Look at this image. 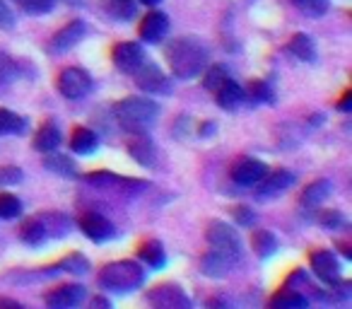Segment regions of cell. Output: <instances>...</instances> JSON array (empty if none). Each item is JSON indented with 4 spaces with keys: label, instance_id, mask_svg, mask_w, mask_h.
Wrapping results in <instances>:
<instances>
[{
    "label": "cell",
    "instance_id": "d6986e66",
    "mask_svg": "<svg viewBox=\"0 0 352 309\" xmlns=\"http://www.w3.org/2000/svg\"><path fill=\"white\" fill-rule=\"evenodd\" d=\"M99 147V136L89 128H75L73 138H70V150L78 155H89Z\"/></svg>",
    "mask_w": 352,
    "mask_h": 309
},
{
    "label": "cell",
    "instance_id": "44dd1931",
    "mask_svg": "<svg viewBox=\"0 0 352 309\" xmlns=\"http://www.w3.org/2000/svg\"><path fill=\"white\" fill-rule=\"evenodd\" d=\"M287 51L289 54H294V58L304 61V63L316 61V46H314V41L309 34H294L287 44Z\"/></svg>",
    "mask_w": 352,
    "mask_h": 309
},
{
    "label": "cell",
    "instance_id": "74e56055",
    "mask_svg": "<svg viewBox=\"0 0 352 309\" xmlns=\"http://www.w3.org/2000/svg\"><path fill=\"white\" fill-rule=\"evenodd\" d=\"M20 3L32 15H44V12H49L56 6V0H20Z\"/></svg>",
    "mask_w": 352,
    "mask_h": 309
},
{
    "label": "cell",
    "instance_id": "cb8c5ba5",
    "mask_svg": "<svg viewBox=\"0 0 352 309\" xmlns=\"http://www.w3.org/2000/svg\"><path fill=\"white\" fill-rule=\"evenodd\" d=\"M87 182L94 187H128V189H145V182H131V179H121L111 172H92L87 174Z\"/></svg>",
    "mask_w": 352,
    "mask_h": 309
},
{
    "label": "cell",
    "instance_id": "f546056e",
    "mask_svg": "<svg viewBox=\"0 0 352 309\" xmlns=\"http://www.w3.org/2000/svg\"><path fill=\"white\" fill-rule=\"evenodd\" d=\"M39 217H41V222H44V227H46L49 235H56V237L68 235V227H70L68 217L58 215V213H41Z\"/></svg>",
    "mask_w": 352,
    "mask_h": 309
},
{
    "label": "cell",
    "instance_id": "f1b7e54d",
    "mask_svg": "<svg viewBox=\"0 0 352 309\" xmlns=\"http://www.w3.org/2000/svg\"><path fill=\"white\" fill-rule=\"evenodd\" d=\"M251 244H254V251L261 256V259H268L270 254H275V251H278V239H275L268 230L254 232V237H251Z\"/></svg>",
    "mask_w": 352,
    "mask_h": 309
},
{
    "label": "cell",
    "instance_id": "277c9868",
    "mask_svg": "<svg viewBox=\"0 0 352 309\" xmlns=\"http://www.w3.org/2000/svg\"><path fill=\"white\" fill-rule=\"evenodd\" d=\"M239 259H241L239 251L210 246V251L201 259V270L208 275V278H225V275L232 270V266H234Z\"/></svg>",
    "mask_w": 352,
    "mask_h": 309
},
{
    "label": "cell",
    "instance_id": "52a82bcc",
    "mask_svg": "<svg viewBox=\"0 0 352 309\" xmlns=\"http://www.w3.org/2000/svg\"><path fill=\"white\" fill-rule=\"evenodd\" d=\"M126 145L138 164H142V167H155L157 164V147H155V142L150 140L147 131H131L128 133Z\"/></svg>",
    "mask_w": 352,
    "mask_h": 309
},
{
    "label": "cell",
    "instance_id": "6da1fadb",
    "mask_svg": "<svg viewBox=\"0 0 352 309\" xmlns=\"http://www.w3.org/2000/svg\"><path fill=\"white\" fill-rule=\"evenodd\" d=\"M166 61H169V68L176 78L191 80L206 68L208 51L193 36H182L166 46Z\"/></svg>",
    "mask_w": 352,
    "mask_h": 309
},
{
    "label": "cell",
    "instance_id": "4316f807",
    "mask_svg": "<svg viewBox=\"0 0 352 309\" xmlns=\"http://www.w3.org/2000/svg\"><path fill=\"white\" fill-rule=\"evenodd\" d=\"M307 304H309V299L304 297L297 288L294 290H280V292L270 299V307H275V309H294V307H307Z\"/></svg>",
    "mask_w": 352,
    "mask_h": 309
},
{
    "label": "cell",
    "instance_id": "d590c367",
    "mask_svg": "<svg viewBox=\"0 0 352 309\" xmlns=\"http://www.w3.org/2000/svg\"><path fill=\"white\" fill-rule=\"evenodd\" d=\"M227 80H230V73H227L225 65H215V68L208 70V75H206V87L210 89V92H215V89L220 87L222 83H227Z\"/></svg>",
    "mask_w": 352,
    "mask_h": 309
},
{
    "label": "cell",
    "instance_id": "3957f363",
    "mask_svg": "<svg viewBox=\"0 0 352 309\" xmlns=\"http://www.w3.org/2000/svg\"><path fill=\"white\" fill-rule=\"evenodd\" d=\"M142 268L135 261H113L107 264L99 273V285L113 292H131L142 285Z\"/></svg>",
    "mask_w": 352,
    "mask_h": 309
},
{
    "label": "cell",
    "instance_id": "4fadbf2b",
    "mask_svg": "<svg viewBox=\"0 0 352 309\" xmlns=\"http://www.w3.org/2000/svg\"><path fill=\"white\" fill-rule=\"evenodd\" d=\"M135 73V85L140 89H145V92H169V80L164 78V73H162L157 65H145L142 63L140 68L133 70Z\"/></svg>",
    "mask_w": 352,
    "mask_h": 309
},
{
    "label": "cell",
    "instance_id": "ab89813d",
    "mask_svg": "<svg viewBox=\"0 0 352 309\" xmlns=\"http://www.w3.org/2000/svg\"><path fill=\"white\" fill-rule=\"evenodd\" d=\"M318 222H321L323 227H331V230H336V227L342 225V215L338 211H321V213H318Z\"/></svg>",
    "mask_w": 352,
    "mask_h": 309
},
{
    "label": "cell",
    "instance_id": "484cf974",
    "mask_svg": "<svg viewBox=\"0 0 352 309\" xmlns=\"http://www.w3.org/2000/svg\"><path fill=\"white\" fill-rule=\"evenodd\" d=\"M138 256H140L145 264H150L152 268H160V266H164V246L160 244L157 239H147L142 242L140 246H138Z\"/></svg>",
    "mask_w": 352,
    "mask_h": 309
},
{
    "label": "cell",
    "instance_id": "ac0fdd59",
    "mask_svg": "<svg viewBox=\"0 0 352 309\" xmlns=\"http://www.w3.org/2000/svg\"><path fill=\"white\" fill-rule=\"evenodd\" d=\"M215 102L220 104L222 109H234L244 102V89L230 78L227 83H222L220 87L215 89Z\"/></svg>",
    "mask_w": 352,
    "mask_h": 309
},
{
    "label": "cell",
    "instance_id": "e575fe53",
    "mask_svg": "<svg viewBox=\"0 0 352 309\" xmlns=\"http://www.w3.org/2000/svg\"><path fill=\"white\" fill-rule=\"evenodd\" d=\"M294 6L309 17H321L328 10V0H294Z\"/></svg>",
    "mask_w": 352,
    "mask_h": 309
},
{
    "label": "cell",
    "instance_id": "83f0119b",
    "mask_svg": "<svg viewBox=\"0 0 352 309\" xmlns=\"http://www.w3.org/2000/svg\"><path fill=\"white\" fill-rule=\"evenodd\" d=\"M27 121L25 116L10 111V109H0V136H15V133H25Z\"/></svg>",
    "mask_w": 352,
    "mask_h": 309
},
{
    "label": "cell",
    "instance_id": "2e32d148",
    "mask_svg": "<svg viewBox=\"0 0 352 309\" xmlns=\"http://www.w3.org/2000/svg\"><path fill=\"white\" fill-rule=\"evenodd\" d=\"M166 30H169V17H166L164 12L155 10V12H147V15L142 17L138 34H140L142 41H150V44H155V41H160L162 36L166 34Z\"/></svg>",
    "mask_w": 352,
    "mask_h": 309
},
{
    "label": "cell",
    "instance_id": "b9f144b4",
    "mask_svg": "<svg viewBox=\"0 0 352 309\" xmlns=\"http://www.w3.org/2000/svg\"><path fill=\"white\" fill-rule=\"evenodd\" d=\"M234 217L239 225H251V222L256 220V213L246 206H239V208H234Z\"/></svg>",
    "mask_w": 352,
    "mask_h": 309
},
{
    "label": "cell",
    "instance_id": "d4e9b609",
    "mask_svg": "<svg viewBox=\"0 0 352 309\" xmlns=\"http://www.w3.org/2000/svg\"><path fill=\"white\" fill-rule=\"evenodd\" d=\"M20 237H22V242H25V244L36 246V244H41L46 237H49V232H46L41 217L36 215V217H30V220H25V225L20 227Z\"/></svg>",
    "mask_w": 352,
    "mask_h": 309
},
{
    "label": "cell",
    "instance_id": "5b68a950",
    "mask_svg": "<svg viewBox=\"0 0 352 309\" xmlns=\"http://www.w3.org/2000/svg\"><path fill=\"white\" fill-rule=\"evenodd\" d=\"M58 89L68 99H82L85 94L92 92V78L82 68H65L58 75Z\"/></svg>",
    "mask_w": 352,
    "mask_h": 309
},
{
    "label": "cell",
    "instance_id": "60d3db41",
    "mask_svg": "<svg viewBox=\"0 0 352 309\" xmlns=\"http://www.w3.org/2000/svg\"><path fill=\"white\" fill-rule=\"evenodd\" d=\"M12 25H15V15H12V10L8 8L6 0H0V27H3V30H10Z\"/></svg>",
    "mask_w": 352,
    "mask_h": 309
},
{
    "label": "cell",
    "instance_id": "7402d4cb",
    "mask_svg": "<svg viewBox=\"0 0 352 309\" xmlns=\"http://www.w3.org/2000/svg\"><path fill=\"white\" fill-rule=\"evenodd\" d=\"M44 167L51 169L54 174H58V177H75L78 174V167H75V162L68 158V155H56L54 150L51 152H44Z\"/></svg>",
    "mask_w": 352,
    "mask_h": 309
},
{
    "label": "cell",
    "instance_id": "836d02e7",
    "mask_svg": "<svg viewBox=\"0 0 352 309\" xmlns=\"http://www.w3.org/2000/svg\"><path fill=\"white\" fill-rule=\"evenodd\" d=\"M58 268L68 270V273H75V275H85L89 270V261L85 259L82 254H70L68 259L60 261Z\"/></svg>",
    "mask_w": 352,
    "mask_h": 309
},
{
    "label": "cell",
    "instance_id": "30bf717a",
    "mask_svg": "<svg viewBox=\"0 0 352 309\" xmlns=\"http://www.w3.org/2000/svg\"><path fill=\"white\" fill-rule=\"evenodd\" d=\"M113 65H116L118 70H123V73H133L135 68H140L142 63H145V51L140 49V44H131V41H126V44H116L113 46Z\"/></svg>",
    "mask_w": 352,
    "mask_h": 309
},
{
    "label": "cell",
    "instance_id": "5bb4252c",
    "mask_svg": "<svg viewBox=\"0 0 352 309\" xmlns=\"http://www.w3.org/2000/svg\"><path fill=\"white\" fill-rule=\"evenodd\" d=\"M85 36V22L82 20H73L63 27L60 32H56L54 39H51V54H63V51L73 49L80 39Z\"/></svg>",
    "mask_w": 352,
    "mask_h": 309
},
{
    "label": "cell",
    "instance_id": "8992f818",
    "mask_svg": "<svg viewBox=\"0 0 352 309\" xmlns=\"http://www.w3.org/2000/svg\"><path fill=\"white\" fill-rule=\"evenodd\" d=\"M147 302L157 309H188L191 307V299L184 295L182 288H176V285H157L147 292Z\"/></svg>",
    "mask_w": 352,
    "mask_h": 309
},
{
    "label": "cell",
    "instance_id": "9a60e30c",
    "mask_svg": "<svg viewBox=\"0 0 352 309\" xmlns=\"http://www.w3.org/2000/svg\"><path fill=\"white\" fill-rule=\"evenodd\" d=\"M265 174H268V167H265L261 160H241V162L232 169V179H234L239 187H254Z\"/></svg>",
    "mask_w": 352,
    "mask_h": 309
},
{
    "label": "cell",
    "instance_id": "8d00e7d4",
    "mask_svg": "<svg viewBox=\"0 0 352 309\" xmlns=\"http://www.w3.org/2000/svg\"><path fill=\"white\" fill-rule=\"evenodd\" d=\"M20 75V65L6 54H0V83H12Z\"/></svg>",
    "mask_w": 352,
    "mask_h": 309
},
{
    "label": "cell",
    "instance_id": "7bdbcfd3",
    "mask_svg": "<svg viewBox=\"0 0 352 309\" xmlns=\"http://www.w3.org/2000/svg\"><path fill=\"white\" fill-rule=\"evenodd\" d=\"M350 107H352V92L347 89V92L342 94L340 102H338V109H340V111H350Z\"/></svg>",
    "mask_w": 352,
    "mask_h": 309
},
{
    "label": "cell",
    "instance_id": "7c38bea8",
    "mask_svg": "<svg viewBox=\"0 0 352 309\" xmlns=\"http://www.w3.org/2000/svg\"><path fill=\"white\" fill-rule=\"evenodd\" d=\"M309 261H311L314 273L321 280H326V283H336V280L340 278V264H338V259L333 256V251L316 249L309 254Z\"/></svg>",
    "mask_w": 352,
    "mask_h": 309
},
{
    "label": "cell",
    "instance_id": "bcb514c9",
    "mask_svg": "<svg viewBox=\"0 0 352 309\" xmlns=\"http://www.w3.org/2000/svg\"><path fill=\"white\" fill-rule=\"evenodd\" d=\"M142 6H157V3H160V0H140Z\"/></svg>",
    "mask_w": 352,
    "mask_h": 309
},
{
    "label": "cell",
    "instance_id": "ffe728a7",
    "mask_svg": "<svg viewBox=\"0 0 352 309\" xmlns=\"http://www.w3.org/2000/svg\"><path fill=\"white\" fill-rule=\"evenodd\" d=\"M333 193V184L328 182V179H318V182H314V184H309L307 189H304V193H302V206H307V208H314V206H318V203H323L328 196Z\"/></svg>",
    "mask_w": 352,
    "mask_h": 309
},
{
    "label": "cell",
    "instance_id": "f6af8a7d",
    "mask_svg": "<svg viewBox=\"0 0 352 309\" xmlns=\"http://www.w3.org/2000/svg\"><path fill=\"white\" fill-rule=\"evenodd\" d=\"M92 307H109V299H104V297L92 299Z\"/></svg>",
    "mask_w": 352,
    "mask_h": 309
},
{
    "label": "cell",
    "instance_id": "1f68e13d",
    "mask_svg": "<svg viewBox=\"0 0 352 309\" xmlns=\"http://www.w3.org/2000/svg\"><path fill=\"white\" fill-rule=\"evenodd\" d=\"M22 213V203L12 193H0V217L3 220H12Z\"/></svg>",
    "mask_w": 352,
    "mask_h": 309
},
{
    "label": "cell",
    "instance_id": "4dcf8cb0",
    "mask_svg": "<svg viewBox=\"0 0 352 309\" xmlns=\"http://www.w3.org/2000/svg\"><path fill=\"white\" fill-rule=\"evenodd\" d=\"M107 10L116 20H131L135 15V0H109Z\"/></svg>",
    "mask_w": 352,
    "mask_h": 309
},
{
    "label": "cell",
    "instance_id": "ba28073f",
    "mask_svg": "<svg viewBox=\"0 0 352 309\" xmlns=\"http://www.w3.org/2000/svg\"><path fill=\"white\" fill-rule=\"evenodd\" d=\"M85 299V288L75 283H65L58 285V288L49 290L44 297V302L49 304L51 309H65V307H75Z\"/></svg>",
    "mask_w": 352,
    "mask_h": 309
},
{
    "label": "cell",
    "instance_id": "603a6c76",
    "mask_svg": "<svg viewBox=\"0 0 352 309\" xmlns=\"http://www.w3.org/2000/svg\"><path fill=\"white\" fill-rule=\"evenodd\" d=\"M60 145V131L56 128V123H44L34 136V147L39 152H51Z\"/></svg>",
    "mask_w": 352,
    "mask_h": 309
},
{
    "label": "cell",
    "instance_id": "ee69618b",
    "mask_svg": "<svg viewBox=\"0 0 352 309\" xmlns=\"http://www.w3.org/2000/svg\"><path fill=\"white\" fill-rule=\"evenodd\" d=\"M0 307H22V304H20V302H15V299L0 297Z\"/></svg>",
    "mask_w": 352,
    "mask_h": 309
},
{
    "label": "cell",
    "instance_id": "8fae6325",
    "mask_svg": "<svg viewBox=\"0 0 352 309\" xmlns=\"http://www.w3.org/2000/svg\"><path fill=\"white\" fill-rule=\"evenodd\" d=\"M206 237L210 242V246H220V249H232V251H239L241 254V242L239 235L234 232V227H230L227 222L220 220H212L206 230Z\"/></svg>",
    "mask_w": 352,
    "mask_h": 309
},
{
    "label": "cell",
    "instance_id": "9c48e42d",
    "mask_svg": "<svg viewBox=\"0 0 352 309\" xmlns=\"http://www.w3.org/2000/svg\"><path fill=\"white\" fill-rule=\"evenodd\" d=\"M80 230L92 242H107L116 235V227L104 215H99V213H82L80 215Z\"/></svg>",
    "mask_w": 352,
    "mask_h": 309
},
{
    "label": "cell",
    "instance_id": "e0dca14e",
    "mask_svg": "<svg viewBox=\"0 0 352 309\" xmlns=\"http://www.w3.org/2000/svg\"><path fill=\"white\" fill-rule=\"evenodd\" d=\"M294 174L287 172V169H275L273 174H265L263 179H261V187H258V196L261 198H268V196H275V193L285 191V189H289L294 184Z\"/></svg>",
    "mask_w": 352,
    "mask_h": 309
},
{
    "label": "cell",
    "instance_id": "7a4b0ae2",
    "mask_svg": "<svg viewBox=\"0 0 352 309\" xmlns=\"http://www.w3.org/2000/svg\"><path fill=\"white\" fill-rule=\"evenodd\" d=\"M113 116L126 128V133L147 131V128L157 121V116H160V107H157L152 99L131 97V99H123V102L113 104Z\"/></svg>",
    "mask_w": 352,
    "mask_h": 309
},
{
    "label": "cell",
    "instance_id": "f35d334b",
    "mask_svg": "<svg viewBox=\"0 0 352 309\" xmlns=\"http://www.w3.org/2000/svg\"><path fill=\"white\" fill-rule=\"evenodd\" d=\"M22 182V169L20 167H0V187H12V184H20Z\"/></svg>",
    "mask_w": 352,
    "mask_h": 309
},
{
    "label": "cell",
    "instance_id": "d6a6232c",
    "mask_svg": "<svg viewBox=\"0 0 352 309\" xmlns=\"http://www.w3.org/2000/svg\"><path fill=\"white\" fill-rule=\"evenodd\" d=\"M246 97H249L254 104H263V102H273L275 94H273V89H270L268 83H261V80H258V83L249 85V89H246Z\"/></svg>",
    "mask_w": 352,
    "mask_h": 309
}]
</instances>
